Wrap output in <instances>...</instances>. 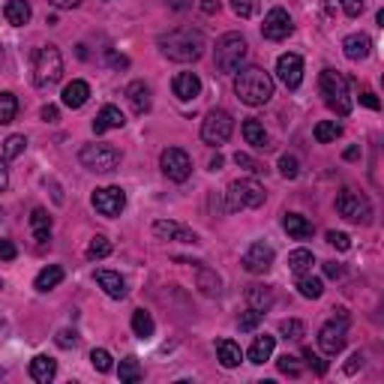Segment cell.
I'll use <instances>...</instances> for the list:
<instances>
[{
	"label": "cell",
	"mask_w": 384,
	"mask_h": 384,
	"mask_svg": "<svg viewBox=\"0 0 384 384\" xmlns=\"http://www.w3.org/2000/svg\"><path fill=\"white\" fill-rule=\"evenodd\" d=\"M159 169H162V174L169 177V181L183 183L192 174V159H189V153L181 150V147H165L159 153Z\"/></svg>",
	"instance_id": "cell-11"
},
{
	"label": "cell",
	"mask_w": 384,
	"mask_h": 384,
	"mask_svg": "<svg viewBox=\"0 0 384 384\" xmlns=\"http://www.w3.org/2000/svg\"><path fill=\"white\" fill-rule=\"evenodd\" d=\"M153 235L159 240H177V243H198V235L189 232L186 225L171 222V220H157L153 222Z\"/></svg>",
	"instance_id": "cell-16"
},
{
	"label": "cell",
	"mask_w": 384,
	"mask_h": 384,
	"mask_svg": "<svg viewBox=\"0 0 384 384\" xmlns=\"http://www.w3.org/2000/svg\"><path fill=\"white\" fill-rule=\"evenodd\" d=\"M303 357H306V363H310V366L315 369V375H324V373H327V361H322V357H318L312 349H306V351H303Z\"/></svg>",
	"instance_id": "cell-49"
},
{
	"label": "cell",
	"mask_w": 384,
	"mask_h": 384,
	"mask_svg": "<svg viewBox=\"0 0 384 384\" xmlns=\"http://www.w3.org/2000/svg\"><path fill=\"white\" fill-rule=\"evenodd\" d=\"M324 273H327L330 279H339V276H342V264H337V261H327V264H324Z\"/></svg>",
	"instance_id": "cell-55"
},
{
	"label": "cell",
	"mask_w": 384,
	"mask_h": 384,
	"mask_svg": "<svg viewBox=\"0 0 384 384\" xmlns=\"http://www.w3.org/2000/svg\"><path fill=\"white\" fill-rule=\"evenodd\" d=\"M57 375V363L51 361V357L45 354H36L33 361H30V378L33 381H40V384H48L51 378Z\"/></svg>",
	"instance_id": "cell-25"
},
{
	"label": "cell",
	"mask_w": 384,
	"mask_h": 384,
	"mask_svg": "<svg viewBox=\"0 0 384 384\" xmlns=\"http://www.w3.org/2000/svg\"><path fill=\"white\" fill-rule=\"evenodd\" d=\"M276 79L283 81L288 91H298L300 87V81H303V60H300V55H283L276 60Z\"/></svg>",
	"instance_id": "cell-14"
},
{
	"label": "cell",
	"mask_w": 384,
	"mask_h": 384,
	"mask_svg": "<svg viewBox=\"0 0 384 384\" xmlns=\"http://www.w3.org/2000/svg\"><path fill=\"white\" fill-rule=\"evenodd\" d=\"M87 261H102L106 255H111V240L106 235H96L91 243H87Z\"/></svg>",
	"instance_id": "cell-36"
},
{
	"label": "cell",
	"mask_w": 384,
	"mask_h": 384,
	"mask_svg": "<svg viewBox=\"0 0 384 384\" xmlns=\"http://www.w3.org/2000/svg\"><path fill=\"white\" fill-rule=\"evenodd\" d=\"M216 354H220V363H222L225 369H237L240 361H243L240 345L232 342V339H220V342H216Z\"/></svg>",
	"instance_id": "cell-27"
},
{
	"label": "cell",
	"mask_w": 384,
	"mask_h": 384,
	"mask_svg": "<svg viewBox=\"0 0 384 384\" xmlns=\"http://www.w3.org/2000/svg\"><path fill=\"white\" fill-rule=\"evenodd\" d=\"M243 267H247V271L249 273H255V276H259V273H267V271H271V267H273V249L271 247H267V243H252V247L247 249V252H243Z\"/></svg>",
	"instance_id": "cell-15"
},
{
	"label": "cell",
	"mask_w": 384,
	"mask_h": 384,
	"mask_svg": "<svg viewBox=\"0 0 384 384\" xmlns=\"http://www.w3.org/2000/svg\"><path fill=\"white\" fill-rule=\"evenodd\" d=\"M48 4L57 6V9H75V6L81 4V0H48Z\"/></svg>",
	"instance_id": "cell-57"
},
{
	"label": "cell",
	"mask_w": 384,
	"mask_h": 384,
	"mask_svg": "<svg viewBox=\"0 0 384 384\" xmlns=\"http://www.w3.org/2000/svg\"><path fill=\"white\" fill-rule=\"evenodd\" d=\"M171 87H174V96H177V99L189 102V99H196V96L201 94V79H198L196 72H177L174 81H171Z\"/></svg>",
	"instance_id": "cell-17"
},
{
	"label": "cell",
	"mask_w": 384,
	"mask_h": 384,
	"mask_svg": "<svg viewBox=\"0 0 384 384\" xmlns=\"http://www.w3.org/2000/svg\"><path fill=\"white\" fill-rule=\"evenodd\" d=\"M273 345H276V337H255L252 345H249V363H264V361H271V354H273Z\"/></svg>",
	"instance_id": "cell-29"
},
{
	"label": "cell",
	"mask_w": 384,
	"mask_h": 384,
	"mask_svg": "<svg viewBox=\"0 0 384 384\" xmlns=\"http://www.w3.org/2000/svg\"><path fill=\"white\" fill-rule=\"evenodd\" d=\"M40 114H43V120H45V123H57V120H60V111H57V106H45Z\"/></svg>",
	"instance_id": "cell-54"
},
{
	"label": "cell",
	"mask_w": 384,
	"mask_h": 384,
	"mask_svg": "<svg viewBox=\"0 0 384 384\" xmlns=\"http://www.w3.org/2000/svg\"><path fill=\"white\" fill-rule=\"evenodd\" d=\"M261 315H264V312H259V310H252V306H249V312L240 315V330H243V334L259 327V324H261Z\"/></svg>",
	"instance_id": "cell-45"
},
{
	"label": "cell",
	"mask_w": 384,
	"mask_h": 384,
	"mask_svg": "<svg viewBox=\"0 0 384 384\" xmlns=\"http://www.w3.org/2000/svg\"><path fill=\"white\" fill-rule=\"evenodd\" d=\"M294 30V24H291V16L283 9V6H273L271 12L264 16V24H261V33H264V40H271V43H283L288 40Z\"/></svg>",
	"instance_id": "cell-13"
},
{
	"label": "cell",
	"mask_w": 384,
	"mask_h": 384,
	"mask_svg": "<svg viewBox=\"0 0 384 384\" xmlns=\"http://www.w3.org/2000/svg\"><path fill=\"white\" fill-rule=\"evenodd\" d=\"M87 99H91V84L87 81L75 79V81H69L67 87H63V106L67 108H81Z\"/></svg>",
	"instance_id": "cell-21"
},
{
	"label": "cell",
	"mask_w": 384,
	"mask_h": 384,
	"mask_svg": "<svg viewBox=\"0 0 384 384\" xmlns=\"http://www.w3.org/2000/svg\"><path fill=\"white\" fill-rule=\"evenodd\" d=\"M357 363H363V354H361V351H357V354H351V363L345 366V369H349V373H354V369H357Z\"/></svg>",
	"instance_id": "cell-59"
},
{
	"label": "cell",
	"mask_w": 384,
	"mask_h": 384,
	"mask_svg": "<svg viewBox=\"0 0 384 384\" xmlns=\"http://www.w3.org/2000/svg\"><path fill=\"white\" fill-rule=\"evenodd\" d=\"M243 138H247V145H252V147H259V150H267L271 145V138H267V130H264V123L261 120H255V118H249V120H243Z\"/></svg>",
	"instance_id": "cell-24"
},
{
	"label": "cell",
	"mask_w": 384,
	"mask_h": 384,
	"mask_svg": "<svg viewBox=\"0 0 384 384\" xmlns=\"http://www.w3.org/2000/svg\"><path fill=\"white\" fill-rule=\"evenodd\" d=\"M159 51L169 60L177 63H192L204 55V33L196 28H177L159 36Z\"/></svg>",
	"instance_id": "cell-1"
},
{
	"label": "cell",
	"mask_w": 384,
	"mask_h": 384,
	"mask_svg": "<svg viewBox=\"0 0 384 384\" xmlns=\"http://www.w3.org/2000/svg\"><path fill=\"white\" fill-rule=\"evenodd\" d=\"M327 243H330V247H337L339 252H345V249L351 247V237L345 235V232H327Z\"/></svg>",
	"instance_id": "cell-48"
},
{
	"label": "cell",
	"mask_w": 384,
	"mask_h": 384,
	"mask_svg": "<svg viewBox=\"0 0 384 384\" xmlns=\"http://www.w3.org/2000/svg\"><path fill=\"white\" fill-rule=\"evenodd\" d=\"M345 339H349V315H345V310H339V322L334 318L318 330V349L334 357L345 349Z\"/></svg>",
	"instance_id": "cell-10"
},
{
	"label": "cell",
	"mask_w": 384,
	"mask_h": 384,
	"mask_svg": "<svg viewBox=\"0 0 384 384\" xmlns=\"http://www.w3.org/2000/svg\"><path fill=\"white\" fill-rule=\"evenodd\" d=\"M361 106H366V108H373V111H378L381 106H378V99H375V94L373 91H363L361 94Z\"/></svg>",
	"instance_id": "cell-53"
},
{
	"label": "cell",
	"mask_w": 384,
	"mask_h": 384,
	"mask_svg": "<svg viewBox=\"0 0 384 384\" xmlns=\"http://www.w3.org/2000/svg\"><path fill=\"white\" fill-rule=\"evenodd\" d=\"M220 276H216L213 271H208V267H198V288L201 294H208V298H216L220 294Z\"/></svg>",
	"instance_id": "cell-39"
},
{
	"label": "cell",
	"mask_w": 384,
	"mask_h": 384,
	"mask_svg": "<svg viewBox=\"0 0 384 384\" xmlns=\"http://www.w3.org/2000/svg\"><path fill=\"white\" fill-rule=\"evenodd\" d=\"M279 174H283L286 181H294V177L300 174V162H298V157H291V153H283V157H279Z\"/></svg>",
	"instance_id": "cell-41"
},
{
	"label": "cell",
	"mask_w": 384,
	"mask_h": 384,
	"mask_svg": "<svg viewBox=\"0 0 384 384\" xmlns=\"http://www.w3.org/2000/svg\"><path fill=\"white\" fill-rule=\"evenodd\" d=\"M57 345H60V349H75V345H79V334L69 330V327L57 330Z\"/></svg>",
	"instance_id": "cell-47"
},
{
	"label": "cell",
	"mask_w": 384,
	"mask_h": 384,
	"mask_svg": "<svg viewBox=\"0 0 384 384\" xmlns=\"http://www.w3.org/2000/svg\"><path fill=\"white\" fill-rule=\"evenodd\" d=\"M126 99H130V106L135 114H147L150 111V87L145 81H132L130 87H126Z\"/></svg>",
	"instance_id": "cell-23"
},
{
	"label": "cell",
	"mask_w": 384,
	"mask_h": 384,
	"mask_svg": "<svg viewBox=\"0 0 384 384\" xmlns=\"http://www.w3.org/2000/svg\"><path fill=\"white\" fill-rule=\"evenodd\" d=\"M318 87H322V96L330 106V111H337L339 118H349L351 111V94H349V79L337 69H324L322 79H318Z\"/></svg>",
	"instance_id": "cell-4"
},
{
	"label": "cell",
	"mask_w": 384,
	"mask_h": 384,
	"mask_svg": "<svg viewBox=\"0 0 384 384\" xmlns=\"http://www.w3.org/2000/svg\"><path fill=\"white\" fill-rule=\"evenodd\" d=\"M63 283V267L60 264H48L40 271V276H36V291H51V288H57Z\"/></svg>",
	"instance_id": "cell-30"
},
{
	"label": "cell",
	"mask_w": 384,
	"mask_h": 384,
	"mask_svg": "<svg viewBox=\"0 0 384 384\" xmlns=\"http://www.w3.org/2000/svg\"><path fill=\"white\" fill-rule=\"evenodd\" d=\"M33 16V9L28 0H6V6H4V18L12 24V28H24V24L30 21Z\"/></svg>",
	"instance_id": "cell-22"
},
{
	"label": "cell",
	"mask_w": 384,
	"mask_h": 384,
	"mask_svg": "<svg viewBox=\"0 0 384 384\" xmlns=\"http://www.w3.org/2000/svg\"><path fill=\"white\" fill-rule=\"evenodd\" d=\"M342 51L349 60H366L369 51H373V40L366 33H351L342 40Z\"/></svg>",
	"instance_id": "cell-18"
},
{
	"label": "cell",
	"mask_w": 384,
	"mask_h": 384,
	"mask_svg": "<svg viewBox=\"0 0 384 384\" xmlns=\"http://www.w3.org/2000/svg\"><path fill=\"white\" fill-rule=\"evenodd\" d=\"M79 159H81L84 169H91L96 174H108L120 165V150L111 147V145H84Z\"/></svg>",
	"instance_id": "cell-8"
},
{
	"label": "cell",
	"mask_w": 384,
	"mask_h": 384,
	"mask_svg": "<svg viewBox=\"0 0 384 384\" xmlns=\"http://www.w3.org/2000/svg\"><path fill=\"white\" fill-rule=\"evenodd\" d=\"M283 225H286V232L294 240H310L312 237V222L306 220V216H300V213H286Z\"/></svg>",
	"instance_id": "cell-26"
},
{
	"label": "cell",
	"mask_w": 384,
	"mask_h": 384,
	"mask_svg": "<svg viewBox=\"0 0 384 384\" xmlns=\"http://www.w3.org/2000/svg\"><path fill=\"white\" fill-rule=\"evenodd\" d=\"M279 334H283L286 339H300L306 334L303 322H298V318H286V322H279Z\"/></svg>",
	"instance_id": "cell-42"
},
{
	"label": "cell",
	"mask_w": 384,
	"mask_h": 384,
	"mask_svg": "<svg viewBox=\"0 0 384 384\" xmlns=\"http://www.w3.org/2000/svg\"><path fill=\"white\" fill-rule=\"evenodd\" d=\"M225 196H228V210H247V208H261L267 192L259 181L247 177V181H235Z\"/></svg>",
	"instance_id": "cell-7"
},
{
	"label": "cell",
	"mask_w": 384,
	"mask_h": 384,
	"mask_svg": "<svg viewBox=\"0 0 384 384\" xmlns=\"http://www.w3.org/2000/svg\"><path fill=\"white\" fill-rule=\"evenodd\" d=\"M357 153H361L357 147H349V150H345V159H357Z\"/></svg>",
	"instance_id": "cell-61"
},
{
	"label": "cell",
	"mask_w": 384,
	"mask_h": 384,
	"mask_svg": "<svg viewBox=\"0 0 384 384\" xmlns=\"http://www.w3.org/2000/svg\"><path fill=\"white\" fill-rule=\"evenodd\" d=\"M16 114H18V99H16V94L4 91V94H0V126L12 123V120H16Z\"/></svg>",
	"instance_id": "cell-37"
},
{
	"label": "cell",
	"mask_w": 384,
	"mask_h": 384,
	"mask_svg": "<svg viewBox=\"0 0 384 384\" xmlns=\"http://www.w3.org/2000/svg\"><path fill=\"white\" fill-rule=\"evenodd\" d=\"M298 291L303 294L306 300H318L324 294V283H322V279H315V276H310V273H303L298 279Z\"/></svg>",
	"instance_id": "cell-33"
},
{
	"label": "cell",
	"mask_w": 384,
	"mask_h": 384,
	"mask_svg": "<svg viewBox=\"0 0 384 384\" xmlns=\"http://www.w3.org/2000/svg\"><path fill=\"white\" fill-rule=\"evenodd\" d=\"M339 4H342V12L349 18H357L363 12V0H339Z\"/></svg>",
	"instance_id": "cell-51"
},
{
	"label": "cell",
	"mask_w": 384,
	"mask_h": 384,
	"mask_svg": "<svg viewBox=\"0 0 384 384\" xmlns=\"http://www.w3.org/2000/svg\"><path fill=\"white\" fill-rule=\"evenodd\" d=\"M247 300H249V306H252V310L264 312L267 306L273 303V291H271V288H264V286H252V288L247 291Z\"/></svg>",
	"instance_id": "cell-34"
},
{
	"label": "cell",
	"mask_w": 384,
	"mask_h": 384,
	"mask_svg": "<svg viewBox=\"0 0 384 384\" xmlns=\"http://www.w3.org/2000/svg\"><path fill=\"white\" fill-rule=\"evenodd\" d=\"M9 186V169H6V159H0V192Z\"/></svg>",
	"instance_id": "cell-56"
},
{
	"label": "cell",
	"mask_w": 384,
	"mask_h": 384,
	"mask_svg": "<svg viewBox=\"0 0 384 384\" xmlns=\"http://www.w3.org/2000/svg\"><path fill=\"white\" fill-rule=\"evenodd\" d=\"M118 375H120V381H123V384H138V381L145 378V373H142V366H138L135 357H126V361H120Z\"/></svg>",
	"instance_id": "cell-35"
},
{
	"label": "cell",
	"mask_w": 384,
	"mask_h": 384,
	"mask_svg": "<svg viewBox=\"0 0 384 384\" xmlns=\"http://www.w3.org/2000/svg\"><path fill=\"white\" fill-rule=\"evenodd\" d=\"M222 169V157H220V153H216V157L210 159V171H220Z\"/></svg>",
	"instance_id": "cell-60"
},
{
	"label": "cell",
	"mask_w": 384,
	"mask_h": 384,
	"mask_svg": "<svg viewBox=\"0 0 384 384\" xmlns=\"http://www.w3.org/2000/svg\"><path fill=\"white\" fill-rule=\"evenodd\" d=\"M94 208H96V213L114 220V216H120L126 208V192L120 186H102L94 192Z\"/></svg>",
	"instance_id": "cell-12"
},
{
	"label": "cell",
	"mask_w": 384,
	"mask_h": 384,
	"mask_svg": "<svg viewBox=\"0 0 384 384\" xmlns=\"http://www.w3.org/2000/svg\"><path fill=\"white\" fill-rule=\"evenodd\" d=\"M337 210H339L342 220H349V222H369V216H373V204H369L366 196L354 192L351 186H345L337 196Z\"/></svg>",
	"instance_id": "cell-9"
},
{
	"label": "cell",
	"mask_w": 384,
	"mask_h": 384,
	"mask_svg": "<svg viewBox=\"0 0 384 384\" xmlns=\"http://www.w3.org/2000/svg\"><path fill=\"white\" fill-rule=\"evenodd\" d=\"M339 135H342V126L337 120H322L315 126V142L318 145H330V142H337Z\"/></svg>",
	"instance_id": "cell-38"
},
{
	"label": "cell",
	"mask_w": 384,
	"mask_h": 384,
	"mask_svg": "<svg viewBox=\"0 0 384 384\" xmlns=\"http://www.w3.org/2000/svg\"><path fill=\"white\" fill-rule=\"evenodd\" d=\"M153 330H157V324H153L150 312L135 310V312H132V334H135L138 339H150V337H153Z\"/></svg>",
	"instance_id": "cell-32"
},
{
	"label": "cell",
	"mask_w": 384,
	"mask_h": 384,
	"mask_svg": "<svg viewBox=\"0 0 384 384\" xmlns=\"http://www.w3.org/2000/svg\"><path fill=\"white\" fill-rule=\"evenodd\" d=\"M91 363H94V369H99V373H108L111 369V354L106 349H94L91 351Z\"/></svg>",
	"instance_id": "cell-43"
},
{
	"label": "cell",
	"mask_w": 384,
	"mask_h": 384,
	"mask_svg": "<svg viewBox=\"0 0 384 384\" xmlns=\"http://www.w3.org/2000/svg\"><path fill=\"white\" fill-rule=\"evenodd\" d=\"M232 9H235V16L249 18L255 12V0H232Z\"/></svg>",
	"instance_id": "cell-50"
},
{
	"label": "cell",
	"mask_w": 384,
	"mask_h": 384,
	"mask_svg": "<svg viewBox=\"0 0 384 384\" xmlns=\"http://www.w3.org/2000/svg\"><path fill=\"white\" fill-rule=\"evenodd\" d=\"M63 79V57L57 45H43L33 55V84L40 91H48Z\"/></svg>",
	"instance_id": "cell-3"
},
{
	"label": "cell",
	"mask_w": 384,
	"mask_h": 384,
	"mask_svg": "<svg viewBox=\"0 0 384 384\" xmlns=\"http://www.w3.org/2000/svg\"><path fill=\"white\" fill-rule=\"evenodd\" d=\"M201 12H208V16L220 12V0H201Z\"/></svg>",
	"instance_id": "cell-58"
},
{
	"label": "cell",
	"mask_w": 384,
	"mask_h": 384,
	"mask_svg": "<svg viewBox=\"0 0 384 384\" xmlns=\"http://www.w3.org/2000/svg\"><path fill=\"white\" fill-rule=\"evenodd\" d=\"M30 232H33L36 243H45L51 237V216H48L45 208H33V213H30Z\"/></svg>",
	"instance_id": "cell-28"
},
{
	"label": "cell",
	"mask_w": 384,
	"mask_h": 384,
	"mask_svg": "<svg viewBox=\"0 0 384 384\" xmlns=\"http://www.w3.org/2000/svg\"><path fill=\"white\" fill-rule=\"evenodd\" d=\"M16 255H18V249H16V243H12V240H0V261H12V259H16Z\"/></svg>",
	"instance_id": "cell-52"
},
{
	"label": "cell",
	"mask_w": 384,
	"mask_h": 384,
	"mask_svg": "<svg viewBox=\"0 0 384 384\" xmlns=\"http://www.w3.org/2000/svg\"><path fill=\"white\" fill-rule=\"evenodd\" d=\"M24 147H28V138H24V135H9L6 142H4V159L9 162V159L21 157Z\"/></svg>",
	"instance_id": "cell-40"
},
{
	"label": "cell",
	"mask_w": 384,
	"mask_h": 384,
	"mask_svg": "<svg viewBox=\"0 0 384 384\" xmlns=\"http://www.w3.org/2000/svg\"><path fill=\"white\" fill-rule=\"evenodd\" d=\"M96 283H99V288L106 291L111 300H123L126 298V279L120 273H114V271H96Z\"/></svg>",
	"instance_id": "cell-19"
},
{
	"label": "cell",
	"mask_w": 384,
	"mask_h": 384,
	"mask_svg": "<svg viewBox=\"0 0 384 384\" xmlns=\"http://www.w3.org/2000/svg\"><path fill=\"white\" fill-rule=\"evenodd\" d=\"M235 132V118L225 108L208 111V118L201 120V142L210 147H222Z\"/></svg>",
	"instance_id": "cell-6"
},
{
	"label": "cell",
	"mask_w": 384,
	"mask_h": 384,
	"mask_svg": "<svg viewBox=\"0 0 384 384\" xmlns=\"http://www.w3.org/2000/svg\"><path fill=\"white\" fill-rule=\"evenodd\" d=\"M126 123L123 118V111L118 106H106L99 114H96V120H94V132L102 135V132H108V130H120V126Z\"/></svg>",
	"instance_id": "cell-20"
},
{
	"label": "cell",
	"mask_w": 384,
	"mask_h": 384,
	"mask_svg": "<svg viewBox=\"0 0 384 384\" xmlns=\"http://www.w3.org/2000/svg\"><path fill=\"white\" fill-rule=\"evenodd\" d=\"M312 264H315V255H312L310 249H294V252H288V271H291V273L303 276V273L312 271Z\"/></svg>",
	"instance_id": "cell-31"
},
{
	"label": "cell",
	"mask_w": 384,
	"mask_h": 384,
	"mask_svg": "<svg viewBox=\"0 0 384 384\" xmlns=\"http://www.w3.org/2000/svg\"><path fill=\"white\" fill-rule=\"evenodd\" d=\"M235 162L240 165V169H247V171H252V174H261V171H264V169H261V165H259V162H255V159L249 157V153H240V150H237V153H235Z\"/></svg>",
	"instance_id": "cell-46"
},
{
	"label": "cell",
	"mask_w": 384,
	"mask_h": 384,
	"mask_svg": "<svg viewBox=\"0 0 384 384\" xmlns=\"http://www.w3.org/2000/svg\"><path fill=\"white\" fill-rule=\"evenodd\" d=\"M235 94H237V99L243 102V106H252V108L267 106L271 96H273L271 72H264L261 67H243L237 72V79H235Z\"/></svg>",
	"instance_id": "cell-2"
},
{
	"label": "cell",
	"mask_w": 384,
	"mask_h": 384,
	"mask_svg": "<svg viewBox=\"0 0 384 384\" xmlns=\"http://www.w3.org/2000/svg\"><path fill=\"white\" fill-rule=\"evenodd\" d=\"M279 373H283V375H291V378H298V375H300L298 357H291V354H283V357H279Z\"/></svg>",
	"instance_id": "cell-44"
},
{
	"label": "cell",
	"mask_w": 384,
	"mask_h": 384,
	"mask_svg": "<svg viewBox=\"0 0 384 384\" xmlns=\"http://www.w3.org/2000/svg\"><path fill=\"white\" fill-rule=\"evenodd\" d=\"M247 55H249L247 40H243L240 33H225V36H220V43H216L213 63H216V69H220L222 75H228V72L240 69V63L247 60Z\"/></svg>",
	"instance_id": "cell-5"
}]
</instances>
